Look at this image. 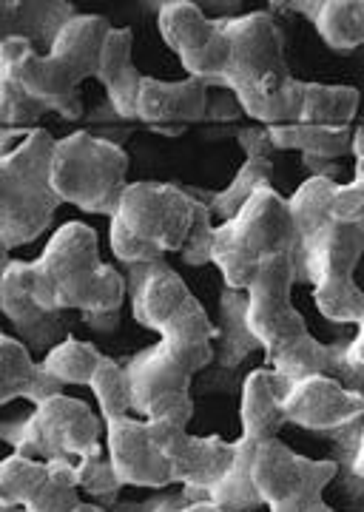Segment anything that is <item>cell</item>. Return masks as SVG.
Returning a JSON list of instances; mask_svg holds the SVG:
<instances>
[{"label": "cell", "mask_w": 364, "mask_h": 512, "mask_svg": "<svg viewBox=\"0 0 364 512\" xmlns=\"http://www.w3.org/2000/svg\"><path fill=\"white\" fill-rule=\"evenodd\" d=\"M333 188L336 180L310 177L288 200L296 231L293 274L296 282L313 285V302L325 319L339 325H362L364 293L353 274L364 251V222L345 225L333 217Z\"/></svg>", "instance_id": "cell-1"}, {"label": "cell", "mask_w": 364, "mask_h": 512, "mask_svg": "<svg viewBox=\"0 0 364 512\" xmlns=\"http://www.w3.org/2000/svg\"><path fill=\"white\" fill-rule=\"evenodd\" d=\"M231 43V60L222 74V89L234 94L242 114L259 126H285L299 120L302 80L285 60V29L271 12L219 18Z\"/></svg>", "instance_id": "cell-2"}, {"label": "cell", "mask_w": 364, "mask_h": 512, "mask_svg": "<svg viewBox=\"0 0 364 512\" xmlns=\"http://www.w3.org/2000/svg\"><path fill=\"white\" fill-rule=\"evenodd\" d=\"M26 285L43 311L120 313L126 302V276L100 259L97 234L86 222L57 228L46 251L26 262Z\"/></svg>", "instance_id": "cell-3"}, {"label": "cell", "mask_w": 364, "mask_h": 512, "mask_svg": "<svg viewBox=\"0 0 364 512\" xmlns=\"http://www.w3.org/2000/svg\"><path fill=\"white\" fill-rule=\"evenodd\" d=\"M296 285L291 256H271L256 268L245 296V322L259 342V350L268 356L271 370L285 384L302 376H330L333 345L313 339L305 316L293 308L291 293Z\"/></svg>", "instance_id": "cell-4"}, {"label": "cell", "mask_w": 364, "mask_h": 512, "mask_svg": "<svg viewBox=\"0 0 364 512\" xmlns=\"http://www.w3.org/2000/svg\"><path fill=\"white\" fill-rule=\"evenodd\" d=\"M191 222L194 194L168 183H128L111 214V251L126 265L180 254Z\"/></svg>", "instance_id": "cell-5"}, {"label": "cell", "mask_w": 364, "mask_h": 512, "mask_svg": "<svg viewBox=\"0 0 364 512\" xmlns=\"http://www.w3.org/2000/svg\"><path fill=\"white\" fill-rule=\"evenodd\" d=\"M55 137L37 126L0 160V248L35 242L63 205L52 188Z\"/></svg>", "instance_id": "cell-6"}, {"label": "cell", "mask_w": 364, "mask_h": 512, "mask_svg": "<svg viewBox=\"0 0 364 512\" xmlns=\"http://www.w3.org/2000/svg\"><path fill=\"white\" fill-rule=\"evenodd\" d=\"M293 231L288 200L273 188L262 185L237 211V217L214 225V251L211 265H217L225 288L245 291L256 268L271 256L293 254Z\"/></svg>", "instance_id": "cell-7"}, {"label": "cell", "mask_w": 364, "mask_h": 512, "mask_svg": "<svg viewBox=\"0 0 364 512\" xmlns=\"http://www.w3.org/2000/svg\"><path fill=\"white\" fill-rule=\"evenodd\" d=\"M128 154L117 143L91 131H74L55 140L52 188L60 202H72L86 214L111 217L126 191Z\"/></svg>", "instance_id": "cell-8"}, {"label": "cell", "mask_w": 364, "mask_h": 512, "mask_svg": "<svg viewBox=\"0 0 364 512\" xmlns=\"http://www.w3.org/2000/svg\"><path fill=\"white\" fill-rule=\"evenodd\" d=\"M103 419L89 404L72 399L66 393L49 396L26 419L3 421L0 439L12 444V450L37 461H72V458L100 456Z\"/></svg>", "instance_id": "cell-9"}, {"label": "cell", "mask_w": 364, "mask_h": 512, "mask_svg": "<svg viewBox=\"0 0 364 512\" xmlns=\"http://www.w3.org/2000/svg\"><path fill=\"white\" fill-rule=\"evenodd\" d=\"M339 470L336 461H313L293 453L276 436L256 444L251 481L268 512H308L339 478Z\"/></svg>", "instance_id": "cell-10"}, {"label": "cell", "mask_w": 364, "mask_h": 512, "mask_svg": "<svg viewBox=\"0 0 364 512\" xmlns=\"http://www.w3.org/2000/svg\"><path fill=\"white\" fill-rule=\"evenodd\" d=\"M131 410L143 419H171L188 427L194 416L191 382L194 373L163 342L140 350L126 365Z\"/></svg>", "instance_id": "cell-11"}, {"label": "cell", "mask_w": 364, "mask_h": 512, "mask_svg": "<svg viewBox=\"0 0 364 512\" xmlns=\"http://www.w3.org/2000/svg\"><path fill=\"white\" fill-rule=\"evenodd\" d=\"M160 35L177 52L188 77L202 80L208 89L222 83L231 60V43L219 18H208L191 0H168L157 12Z\"/></svg>", "instance_id": "cell-12"}, {"label": "cell", "mask_w": 364, "mask_h": 512, "mask_svg": "<svg viewBox=\"0 0 364 512\" xmlns=\"http://www.w3.org/2000/svg\"><path fill=\"white\" fill-rule=\"evenodd\" d=\"M282 416L285 424H296L313 433H330L350 421L364 419V396L347 390L333 376H302L285 387L282 393Z\"/></svg>", "instance_id": "cell-13"}, {"label": "cell", "mask_w": 364, "mask_h": 512, "mask_svg": "<svg viewBox=\"0 0 364 512\" xmlns=\"http://www.w3.org/2000/svg\"><path fill=\"white\" fill-rule=\"evenodd\" d=\"M106 447L114 476L123 487H143V490H165L174 484L171 467L160 453V447L148 436L146 419L120 416L103 421Z\"/></svg>", "instance_id": "cell-14"}, {"label": "cell", "mask_w": 364, "mask_h": 512, "mask_svg": "<svg viewBox=\"0 0 364 512\" xmlns=\"http://www.w3.org/2000/svg\"><path fill=\"white\" fill-rule=\"evenodd\" d=\"M208 100H211V89L194 77L177 83L143 77L137 94V123L168 137H177L188 126L205 123Z\"/></svg>", "instance_id": "cell-15"}, {"label": "cell", "mask_w": 364, "mask_h": 512, "mask_svg": "<svg viewBox=\"0 0 364 512\" xmlns=\"http://www.w3.org/2000/svg\"><path fill=\"white\" fill-rule=\"evenodd\" d=\"M126 268V291H131V313H134L137 325H143V328L160 333L185 305H191L197 299L188 291L185 279L171 265H165L163 259L126 265Z\"/></svg>", "instance_id": "cell-16"}, {"label": "cell", "mask_w": 364, "mask_h": 512, "mask_svg": "<svg viewBox=\"0 0 364 512\" xmlns=\"http://www.w3.org/2000/svg\"><path fill=\"white\" fill-rule=\"evenodd\" d=\"M0 311L9 316V322L18 328L20 342L29 353H49L57 342L66 339V322L63 313L43 311L32 299L26 285V262L12 259L3 282H0Z\"/></svg>", "instance_id": "cell-17"}, {"label": "cell", "mask_w": 364, "mask_h": 512, "mask_svg": "<svg viewBox=\"0 0 364 512\" xmlns=\"http://www.w3.org/2000/svg\"><path fill=\"white\" fill-rule=\"evenodd\" d=\"M131 49H134L131 29L111 26L109 37L103 43V52H100V69L94 77L103 83V89L109 94L111 111L128 123L137 120V94H140V80H143V74L137 72V66L131 60Z\"/></svg>", "instance_id": "cell-18"}, {"label": "cell", "mask_w": 364, "mask_h": 512, "mask_svg": "<svg viewBox=\"0 0 364 512\" xmlns=\"http://www.w3.org/2000/svg\"><path fill=\"white\" fill-rule=\"evenodd\" d=\"M111 32V23L103 15H74L60 32L46 55L77 83L97 77L100 52Z\"/></svg>", "instance_id": "cell-19"}, {"label": "cell", "mask_w": 364, "mask_h": 512, "mask_svg": "<svg viewBox=\"0 0 364 512\" xmlns=\"http://www.w3.org/2000/svg\"><path fill=\"white\" fill-rule=\"evenodd\" d=\"M57 393H63V384L32 359L20 339H12L0 330V407L15 399L40 404Z\"/></svg>", "instance_id": "cell-20"}, {"label": "cell", "mask_w": 364, "mask_h": 512, "mask_svg": "<svg viewBox=\"0 0 364 512\" xmlns=\"http://www.w3.org/2000/svg\"><path fill=\"white\" fill-rule=\"evenodd\" d=\"M77 15L72 3L49 0V3H20V0H0V43L6 40H26L32 46L52 49L57 32Z\"/></svg>", "instance_id": "cell-21"}, {"label": "cell", "mask_w": 364, "mask_h": 512, "mask_svg": "<svg viewBox=\"0 0 364 512\" xmlns=\"http://www.w3.org/2000/svg\"><path fill=\"white\" fill-rule=\"evenodd\" d=\"M288 384L282 382L271 367H256L242 382V402H239V419H242V439L265 441L276 439L285 427L282 416V393Z\"/></svg>", "instance_id": "cell-22"}, {"label": "cell", "mask_w": 364, "mask_h": 512, "mask_svg": "<svg viewBox=\"0 0 364 512\" xmlns=\"http://www.w3.org/2000/svg\"><path fill=\"white\" fill-rule=\"evenodd\" d=\"M291 9L313 20L319 37L336 52H350L364 43V3L359 0H302L291 3Z\"/></svg>", "instance_id": "cell-23"}, {"label": "cell", "mask_w": 364, "mask_h": 512, "mask_svg": "<svg viewBox=\"0 0 364 512\" xmlns=\"http://www.w3.org/2000/svg\"><path fill=\"white\" fill-rule=\"evenodd\" d=\"M245 305L248 296L245 291H231L225 288L219 296V322L217 328V348H214V359L211 365H217L219 370H234L239 367L251 353L259 350V342L251 336L248 322H245Z\"/></svg>", "instance_id": "cell-24"}, {"label": "cell", "mask_w": 364, "mask_h": 512, "mask_svg": "<svg viewBox=\"0 0 364 512\" xmlns=\"http://www.w3.org/2000/svg\"><path fill=\"white\" fill-rule=\"evenodd\" d=\"M356 128H319L308 123H285V126H268V137L276 151H299L308 160H342L353 148V134Z\"/></svg>", "instance_id": "cell-25"}, {"label": "cell", "mask_w": 364, "mask_h": 512, "mask_svg": "<svg viewBox=\"0 0 364 512\" xmlns=\"http://www.w3.org/2000/svg\"><path fill=\"white\" fill-rule=\"evenodd\" d=\"M356 111H359V89L302 80V106L296 123L342 131V128H353Z\"/></svg>", "instance_id": "cell-26"}, {"label": "cell", "mask_w": 364, "mask_h": 512, "mask_svg": "<svg viewBox=\"0 0 364 512\" xmlns=\"http://www.w3.org/2000/svg\"><path fill=\"white\" fill-rule=\"evenodd\" d=\"M259 441L242 439L234 441V461L231 467L222 473L214 487H208V501L219 507L222 512H256L262 510V498L256 493L254 481H251V461Z\"/></svg>", "instance_id": "cell-27"}, {"label": "cell", "mask_w": 364, "mask_h": 512, "mask_svg": "<svg viewBox=\"0 0 364 512\" xmlns=\"http://www.w3.org/2000/svg\"><path fill=\"white\" fill-rule=\"evenodd\" d=\"M103 356L106 353H100L91 342H80L74 336H66L63 342H57L55 348L43 356L40 367L63 387L66 384H86L89 387L91 376H94Z\"/></svg>", "instance_id": "cell-28"}, {"label": "cell", "mask_w": 364, "mask_h": 512, "mask_svg": "<svg viewBox=\"0 0 364 512\" xmlns=\"http://www.w3.org/2000/svg\"><path fill=\"white\" fill-rule=\"evenodd\" d=\"M262 185H273V160H259V157H245V163L237 171L234 183L228 188L217 191L211 200L205 202L211 217H219V220H231L237 217V211L251 200L256 188Z\"/></svg>", "instance_id": "cell-29"}, {"label": "cell", "mask_w": 364, "mask_h": 512, "mask_svg": "<svg viewBox=\"0 0 364 512\" xmlns=\"http://www.w3.org/2000/svg\"><path fill=\"white\" fill-rule=\"evenodd\" d=\"M77 473H74V461H46V481L40 484L29 501L26 512H74L80 504L77 498Z\"/></svg>", "instance_id": "cell-30"}, {"label": "cell", "mask_w": 364, "mask_h": 512, "mask_svg": "<svg viewBox=\"0 0 364 512\" xmlns=\"http://www.w3.org/2000/svg\"><path fill=\"white\" fill-rule=\"evenodd\" d=\"M46 481V464L12 453L0 461V507H26Z\"/></svg>", "instance_id": "cell-31"}, {"label": "cell", "mask_w": 364, "mask_h": 512, "mask_svg": "<svg viewBox=\"0 0 364 512\" xmlns=\"http://www.w3.org/2000/svg\"><path fill=\"white\" fill-rule=\"evenodd\" d=\"M89 387L97 404H100L103 421L120 419V416L131 413V387H128L126 365L114 362L111 356H103L94 376H91Z\"/></svg>", "instance_id": "cell-32"}, {"label": "cell", "mask_w": 364, "mask_h": 512, "mask_svg": "<svg viewBox=\"0 0 364 512\" xmlns=\"http://www.w3.org/2000/svg\"><path fill=\"white\" fill-rule=\"evenodd\" d=\"M43 114H46V106L37 103L9 69H0V128L35 131Z\"/></svg>", "instance_id": "cell-33"}, {"label": "cell", "mask_w": 364, "mask_h": 512, "mask_svg": "<svg viewBox=\"0 0 364 512\" xmlns=\"http://www.w3.org/2000/svg\"><path fill=\"white\" fill-rule=\"evenodd\" d=\"M74 473H77V490H86V493L100 498V501H114L120 495V490H123L120 478L114 476L111 461L103 458V453L100 456L77 458Z\"/></svg>", "instance_id": "cell-34"}, {"label": "cell", "mask_w": 364, "mask_h": 512, "mask_svg": "<svg viewBox=\"0 0 364 512\" xmlns=\"http://www.w3.org/2000/svg\"><path fill=\"white\" fill-rule=\"evenodd\" d=\"M211 251H214V217L205 200L194 194V222L185 245L180 248V256L185 265L200 268V265H211Z\"/></svg>", "instance_id": "cell-35"}, {"label": "cell", "mask_w": 364, "mask_h": 512, "mask_svg": "<svg viewBox=\"0 0 364 512\" xmlns=\"http://www.w3.org/2000/svg\"><path fill=\"white\" fill-rule=\"evenodd\" d=\"M333 217L345 225L364 222V188H362V160H356V177L353 183L333 188V202H330Z\"/></svg>", "instance_id": "cell-36"}, {"label": "cell", "mask_w": 364, "mask_h": 512, "mask_svg": "<svg viewBox=\"0 0 364 512\" xmlns=\"http://www.w3.org/2000/svg\"><path fill=\"white\" fill-rule=\"evenodd\" d=\"M239 146L245 148V157H259V160H271L273 157V143L268 137V128L265 126H245L237 131Z\"/></svg>", "instance_id": "cell-37"}, {"label": "cell", "mask_w": 364, "mask_h": 512, "mask_svg": "<svg viewBox=\"0 0 364 512\" xmlns=\"http://www.w3.org/2000/svg\"><path fill=\"white\" fill-rule=\"evenodd\" d=\"M83 322L91 330H100V333H111V330L120 328V313H94V316H83Z\"/></svg>", "instance_id": "cell-38"}, {"label": "cell", "mask_w": 364, "mask_h": 512, "mask_svg": "<svg viewBox=\"0 0 364 512\" xmlns=\"http://www.w3.org/2000/svg\"><path fill=\"white\" fill-rule=\"evenodd\" d=\"M177 512H222L219 507H214L211 501H202V504H188V507H182Z\"/></svg>", "instance_id": "cell-39"}, {"label": "cell", "mask_w": 364, "mask_h": 512, "mask_svg": "<svg viewBox=\"0 0 364 512\" xmlns=\"http://www.w3.org/2000/svg\"><path fill=\"white\" fill-rule=\"evenodd\" d=\"M9 262H12L9 251H3V248H0V282H3V274H6V268H9Z\"/></svg>", "instance_id": "cell-40"}, {"label": "cell", "mask_w": 364, "mask_h": 512, "mask_svg": "<svg viewBox=\"0 0 364 512\" xmlns=\"http://www.w3.org/2000/svg\"><path fill=\"white\" fill-rule=\"evenodd\" d=\"M74 512H109L106 507H97V504H77Z\"/></svg>", "instance_id": "cell-41"}, {"label": "cell", "mask_w": 364, "mask_h": 512, "mask_svg": "<svg viewBox=\"0 0 364 512\" xmlns=\"http://www.w3.org/2000/svg\"><path fill=\"white\" fill-rule=\"evenodd\" d=\"M0 512H3V507H0Z\"/></svg>", "instance_id": "cell-42"}]
</instances>
